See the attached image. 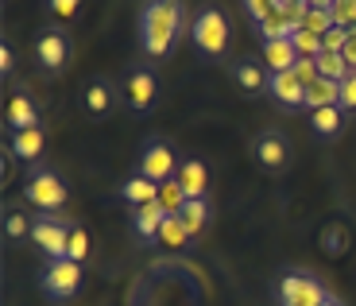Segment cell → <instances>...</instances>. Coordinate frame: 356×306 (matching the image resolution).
<instances>
[{
    "mask_svg": "<svg viewBox=\"0 0 356 306\" xmlns=\"http://www.w3.org/2000/svg\"><path fill=\"white\" fill-rule=\"evenodd\" d=\"M190 31L186 8L182 0H143L140 8V51L147 63H159L182 43V35Z\"/></svg>",
    "mask_w": 356,
    "mask_h": 306,
    "instance_id": "cell-1",
    "label": "cell"
},
{
    "mask_svg": "<svg viewBox=\"0 0 356 306\" xmlns=\"http://www.w3.org/2000/svg\"><path fill=\"white\" fill-rule=\"evenodd\" d=\"M229 39H232V27L229 16H225L221 4H202L197 16L190 19V43L194 51L202 54L205 63H221L229 54Z\"/></svg>",
    "mask_w": 356,
    "mask_h": 306,
    "instance_id": "cell-2",
    "label": "cell"
},
{
    "mask_svg": "<svg viewBox=\"0 0 356 306\" xmlns=\"http://www.w3.org/2000/svg\"><path fill=\"white\" fill-rule=\"evenodd\" d=\"M178 167H182V155H178V147L170 144L167 136H147L140 144V155H136V175H143V179L152 182H170L178 175Z\"/></svg>",
    "mask_w": 356,
    "mask_h": 306,
    "instance_id": "cell-3",
    "label": "cell"
},
{
    "mask_svg": "<svg viewBox=\"0 0 356 306\" xmlns=\"http://www.w3.org/2000/svg\"><path fill=\"white\" fill-rule=\"evenodd\" d=\"M24 198L27 206H35L39 214H58L66 206V182L54 167H31L24 179Z\"/></svg>",
    "mask_w": 356,
    "mask_h": 306,
    "instance_id": "cell-4",
    "label": "cell"
},
{
    "mask_svg": "<svg viewBox=\"0 0 356 306\" xmlns=\"http://www.w3.org/2000/svg\"><path fill=\"white\" fill-rule=\"evenodd\" d=\"M120 97H124V105L132 108L136 117L152 113L155 101H159V74H155V66L152 63L128 66L124 81H120Z\"/></svg>",
    "mask_w": 356,
    "mask_h": 306,
    "instance_id": "cell-5",
    "label": "cell"
},
{
    "mask_svg": "<svg viewBox=\"0 0 356 306\" xmlns=\"http://www.w3.org/2000/svg\"><path fill=\"white\" fill-rule=\"evenodd\" d=\"M252 159L267 175H283L291 167V140H286L283 128H259L256 140H252Z\"/></svg>",
    "mask_w": 356,
    "mask_h": 306,
    "instance_id": "cell-6",
    "label": "cell"
},
{
    "mask_svg": "<svg viewBox=\"0 0 356 306\" xmlns=\"http://www.w3.org/2000/svg\"><path fill=\"white\" fill-rule=\"evenodd\" d=\"M70 229L63 214H39L35 225H31V244H39V252L47 260H63L66 248H70Z\"/></svg>",
    "mask_w": 356,
    "mask_h": 306,
    "instance_id": "cell-7",
    "label": "cell"
},
{
    "mask_svg": "<svg viewBox=\"0 0 356 306\" xmlns=\"http://www.w3.org/2000/svg\"><path fill=\"white\" fill-rule=\"evenodd\" d=\"M330 291L310 271H283L279 275V303L283 306H321Z\"/></svg>",
    "mask_w": 356,
    "mask_h": 306,
    "instance_id": "cell-8",
    "label": "cell"
},
{
    "mask_svg": "<svg viewBox=\"0 0 356 306\" xmlns=\"http://www.w3.org/2000/svg\"><path fill=\"white\" fill-rule=\"evenodd\" d=\"M39 287H43L47 298H58V303L74 298V295H78V287H81V264L66 260V256H63V260H47Z\"/></svg>",
    "mask_w": 356,
    "mask_h": 306,
    "instance_id": "cell-9",
    "label": "cell"
},
{
    "mask_svg": "<svg viewBox=\"0 0 356 306\" xmlns=\"http://www.w3.org/2000/svg\"><path fill=\"white\" fill-rule=\"evenodd\" d=\"M35 63L43 66L47 74H63L66 66H70V35H66L63 27H47V31H39L35 35Z\"/></svg>",
    "mask_w": 356,
    "mask_h": 306,
    "instance_id": "cell-10",
    "label": "cell"
},
{
    "mask_svg": "<svg viewBox=\"0 0 356 306\" xmlns=\"http://www.w3.org/2000/svg\"><path fill=\"white\" fill-rule=\"evenodd\" d=\"M232 86L241 90V97H259V93H267V86H271V74H267L264 58L241 54V58L232 63Z\"/></svg>",
    "mask_w": 356,
    "mask_h": 306,
    "instance_id": "cell-11",
    "label": "cell"
},
{
    "mask_svg": "<svg viewBox=\"0 0 356 306\" xmlns=\"http://www.w3.org/2000/svg\"><path fill=\"white\" fill-rule=\"evenodd\" d=\"M116 101H120V86H113V81L101 78V74L81 86V108H86L93 120H105L116 108Z\"/></svg>",
    "mask_w": 356,
    "mask_h": 306,
    "instance_id": "cell-12",
    "label": "cell"
},
{
    "mask_svg": "<svg viewBox=\"0 0 356 306\" xmlns=\"http://www.w3.org/2000/svg\"><path fill=\"white\" fill-rule=\"evenodd\" d=\"M4 124H8L12 132L39 128V105H35V97H31L27 90H16L8 97V105H4Z\"/></svg>",
    "mask_w": 356,
    "mask_h": 306,
    "instance_id": "cell-13",
    "label": "cell"
},
{
    "mask_svg": "<svg viewBox=\"0 0 356 306\" xmlns=\"http://www.w3.org/2000/svg\"><path fill=\"white\" fill-rule=\"evenodd\" d=\"M267 97L283 108H306V86L298 81V74H271V86H267Z\"/></svg>",
    "mask_w": 356,
    "mask_h": 306,
    "instance_id": "cell-14",
    "label": "cell"
},
{
    "mask_svg": "<svg viewBox=\"0 0 356 306\" xmlns=\"http://www.w3.org/2000/svg\"><path fill=\"white\" fill-rule=\"evenodd\" d=\"M178 182H182V190H186V198H209V167H205L202 159H182V167H178L175 175Z\"/></svg>",
    "mask_w": 356,
    "mask_h": 306,
    "instance_id": "cell-15",
    "label": "cell"
},
{
    "mask_svg": "<svg viewBox=\"0 0 356 306\" xmlns=\"http://www.w3.org/2000/svg\"><path fill=\"white\" fill-rule=\"evenodd\" d=\"M43 147H47L43 124H39V128H24V132H12V140H8V152L16 155V159H24V163H35L39 155H43Z\"/></svg>",
    "mask_w": 356,
    "mask_h": 306,
    "instance_id": "cell-16",
    "label": "cell"
},
{
    "mask_svg": "<svg viewBox=\"0 0 356 306\" xmlns=\"http://www.w3.org/2000/svg\"><path fill=\"white\" fill-rule=\"evenodd\" d=\"M264 66L267 74H286L298 66V51H294L291 39H271V43H264Z\"/></svg>",
    "mask_w": 356,
    "mask_h": 306,
    "instance_id": "cell-17",
    "label": "cell"
},
{
    "mask_svg": "<svg viewBox=\"0 0 356 306\" xmlns=\"http://www.w3.org/2000/svg\"><path fill=\"white\" fill-rule=\"evenodd\" d=\"M120 198L132 209H143V206H152V202H159V182L143 179V175H132V179L120 182Z\"/></svg>",
    "mask_w": 356,
    "mask_h": 306,
    "instance_id": "cell-18",
    "label": "cell"
},
{
    "mask_svg": "<svg viewBox=\"0 0 356 306\" xmlns=\"http://www.w3.org/2000/svg\"><path fill=\"white\" fill-rule=\"evenodd\" d=\"M345 124H348V113L341 105L310 113V128H314V136H321V140H337V136L345 132Z\"/></svg>",
    "mask_w": 356,
    "mask_h": 306,
    "instance_id": "cell-19",
    "label": "cell"
},
{
    "mask_svg": "<svg viewBox=\"0 0 356 306\" xmlns=\"http://www.w3.org/2000/svg\"><path fill=\"white\" fill-rule=\"evenodd\" d=\"M163 221H167V214H163L159 202H152V206H143V209H132V233L140 241H159Z\"/></svg>",
    "mask_w": 356,
    "mask_h": 306,
    "instance_id": "cell-20",
    "label": "cell"
},
{
    "mask_svg": "<svg viewBox=\"0 0 356 306\" xmlns=\"http://www.w3.org/2000/svg\"><path fill=\"white\" fill-rule=\"evenodd\" d=\"M178 221L186 225L190 241L194 236H205V229H209V221H213V206H209V198H194L182 206V214H178Z\"/></svg>",
    "mask_w": 356,
    "mask_h": 306,
    "instance_id": "cell-21",
    "label": "cell"
},
{
    "mask_svg": "<svg viewBox=\"0 0 356 306\" xmlns=\"http://www.w3.org/2000/svg\"><path fill=\"white\" fill-rule=\"evenodd\" d=\"M330 105H341V81L318 78L314 86H306V108H310V113L330 108Z\"/></svg>",
    "mask_w": 356,
    "mask_h": 306,
    "instance_id": "cell-22",
    "label": "cell"
},
{
    "mask_svg": "<svg viewBox=\"0 0 356 306\" xmlns=\"http://www.w3.org/2000/svg\"><path fill=\"white\" fill-rule=\"evenodd\" d=\"M294 31H298V27H294L291 19H286V12H283V8H275L271 16L264 19V24H256V35L264 39V43H271V39H291Z\"/></svg>",
    "mask_w": 356,
    "mask_h": 306,
    "instance_id": "cell-23",
    "label": "cell"
},
{
    "mask_svg": "<svg viewBox=\"0 0 356 306\" xmlns=\"http://www.w3.org/2000/svg\"><path fill=\"white\" fill-rule=\"evenodd\" d=\"M186 202L190 198H186V190H182V182H178V179H170V182H163V186H159V206H163V214H167V217H178Z\"/></svg>",
    "mask_w": 356,
    "mask_h": 306,
    "instance_id": "cell-24",
    "label": "cell"
},
{
    "mask_svg": "<svg viewBox=\"0 0 356 306\" xmlns=\"http://www.w3.org/2000/svg\"><path fill=\"white\" fill-rule=\"evenodd\" d=\"M318 70H321V78H330V81H345L348 74H353V66L345 63V54L321 51V54H318Z\"/></svg>",
    "mask_w": 356,
    "mask_h": 306,
    "instance_id": "cell-25",
    "label": "cell"
},
{
    "mask_svg": "<svg viewBox=\"0 0 356 306\" xmlns=\"http://www.w3.org/2000/svg\"><path fill=\"white\" fill-rule=\"evenodd\" d=\"M159 244H163V248H186V244H190L186 225H182L178 217H167V221H163V229H159Z\"/></svg>",
    "mask_w": 356,
    "mask_h": 306,
    "instance_id": "cell-26",
    "label": "cell"
},
{
    "mask_svg": "<svg viewBox=\"0 0 356 306\" xmlns=\"http://www.w3.org/2000/svg\"><path fill=\"white\" fill-rule=\"evenodd\" d=\"M294 51H298V58H318L321 51H325V43H321V35H314V31H306V27H298L291 35Z\"/></svg>",
    "mask_w": 356,
    "mask_h": 306,
    "instance_id": "cell-27",
    "label": "cell"
},
{
    "mask_svg": "<svg viewBox=\"0 0 356 306\" xmlns=\"http://www.w3.org/2000/svg\"><path fill=\"white\" fill-rule=\"evenodd\" d=\"M31 225H35V221H27V214H19V209H8V214H4V236H8V241L31 236Z\"/></svg>",
    "mask_w": 356,
    "mask_h": 306,
    "instance_id": "cell-28",
    "label": "cell"
},
{
    "mask_svg": "<svg viewBox=\"0 0 356 306\" xmlns=\"http://www.w3.org/2000/svg\"><path fill=\"white\" fill-rule=\"evenodd\" d=\"M66 260H74V264H86L89 260V233L81 225L70 229V248H66Z\"/></svg>",
    "mask_w": 356,
    "mask_h": 306,
    "instance_id": "cell-29",
    "label": "cell"
},
{
    "mask_svg": "<svg viewBox=\"0 0 356 306\" xmlns=\"http://www.w3.org/2000/svg\"><path fill=\"white\" fill-rule=\"evenodd\" d=\"M302 27H306V31H314V35H321V39H325V35H330V31H333L337 24H333V12L310 8V12H306V19H302Z\"/></svg>",
    "mask_w": 356,
    "mask_h": 306,
    "instance_id": "cell-30",
    "label": "cell"
},
{
    "mask_svg": "<svg viewBox=\"0 0 356 306\" xmlns=\"http://www.w3.org/2000/svg\"><path fill=\"white\" fill-rule=\"evenodd\" d=\"M43 8H47V16L70 24V19L81 12V0H43Z\"/></svg>",
    "mask_w": 356,
    "mask_h": 306,
    "instance_id": "cell-31",
    "label": "cell"
},
{
    "mask_svg": "<svg viewBox=\"0 0 356 306\" xmlns=\"http://www.w3.org/2000/svg\"><path fill=\"white\" fill-rule=\"evenodd\" d=\"M333 24L356 31V0H333Z\"/></svg>",
    "mask_w": 356,
    "mask_h": 306,
    "instance_id": "cell-32",
    "label": "cell"
},
{
    "mask_svg": "<svg viewBox=\"0 0 356 306\" xmlns=\"http://www.w3.org/2000/svg\"><path fill=\"white\" fill-rule=\"evenodd\" d=\"M294 74H298V81H302V86H314V81L321 78V70H318V58H298V66H294Z\"/></svg>",
    "mask_w": 356,
    "mask_h": 306,
    "instance_id": "cell-33",
    "label": "cell"
},
{
    "mask_svg": "<svg viewBox=\"0 0 356 306\" xmlns=\"http://www.w3.org/2000/svg\"><path fill=\"white\" fill-rule=\"evenodd\" d=\"M244 12H248L256 24H264V19L275 12V0H244Z\"/></svg>",
    "mask_w": 356,
    "mask_h": 306,
    "instance_id": "cell-34",
    "label": "cell"
},
{
    "mask_svg": "<svg viewBox=\"0 0 356 306\" xmlns=\"http://www.w3.org/2000/svg\"><path fill=\"white\" fill-rule=\"evenodd\" d=\"M341 108H345V113H356V74H348V78L341 81Z\"/></svg>",
    "mask_w": 356,
    "mask_h": 306,
    "instance_id": "cell-35",
    "label": "cell"
},
{
    "mask_svg": "<svg viewBox=\"0 0 356 306\" xmlns=\"http://www.w3.org/2000/svg\"><path fill=\"white\" fill-rule=\"evenodd\" d=\"M321 43H325V51H330V54H341V51H345V43H348V27H333Z\"/></svg>",
    "mask_w": 356,
    "mask_h": 306,
    "instance_id": "cell-36",
    "label": "cell"
},
{
    "mask_svg": "<svg viewBox=\"0 0 356 306\" xmlns=\"http://www.w3.org/2000/svg\"><path fill=\"white\" fill-rule=\"evenodd\" d=\"M12 63H16V58H12V47L0 43V74H4V78L12 74Z\"/></svg>",
    "mask_w": 356,
    "mask_h": 306,
    "instance_id": "cell-37",
    "label": "cell"
},
{
    "mask_svg": "<svg viewBox=\"0 0 356 306\" xmlns=\"http://www.w3.org/2000/svg\"><path fill=\"white\" fill-rule=\"evenodd\" d=\"M341 54H345V63L353 66V74H356V31H348V43H345V51H341Z\"/></svg>",
    "mask_w": 356,
    "mask_h": 306,
    "instance_id": "cell-38",
    "label": "cell"
},
{
    "mask_svg": "<svg viewBox=\"0 0 356 306\" xmlns=\"http://www.w3.org/2000/svg\"><path fill=\"white\" fill-rule=\"evenodd\" d=\"M321 306H345V303H341L337 295H325V303H321Z\"/></svg>",
    "mask_w": 356,
    "mask_h": 306,
    "instance_id": "cell-39",
    "label": "cell"
}]
</instances>
